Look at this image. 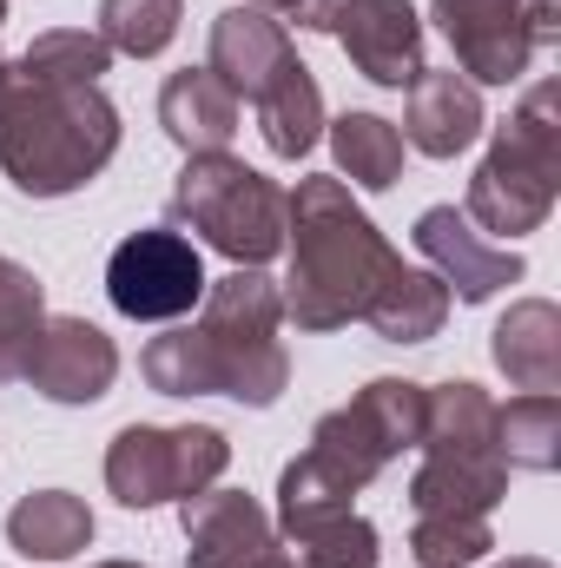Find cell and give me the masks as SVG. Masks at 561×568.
Here are the masks:
<instances>
[{
  "label": "cell",
  "instance_id": "obj_1",
  "mask_svg": "<svg viewBox=\"0 0 561 568\" xmlns=\"http://www.w3.org/2000/svg\"><path fill=\"white\" fill-rule=\"evenodd\" d=\"M278 324V284L258 265H232L218 284H205V317L152 337L140 351V371L159 397H232V404L272 410L290 384Z\"/></svg>",
  "mask_w": 561,
  "mask_h": 568
},
{
  "label": "cell",
  "instance_id": "obj_2",
  "mask_svg": "<svg viewBox=\"0 0 561 568\" xmlns=\"http://www.w3.org/2000/svg\"><path fill=\"white\" fill-rule=\"evenodd\" d=\"M284 239L290 278L278 297L297 331H344L404 272V258L390 252V239L370 225L344 179H297V192L284 199Z\"/></svg>",
  "mask_w": 561,
  "mask_h": 568
},
{
  "label": "cell",
  "instance_id": "obj_3",
  "mask_svg": "<svg viewBox=\"0 0 561 568\" xmlns=\"http://www.w3.org/2000/svg\"><path fill=\"white\" fill-rule=\"evenodd\" d=\"M120 152V106L100 80H47L20 53L0 60V172L27 199H67Z\"/></svg>",
  "mask_w": 561,
  "mask_h": 568
},
{
  "label": "cell",
  "instance_id": "obj_4",
  "mask_svg": "<svg viewBox=\"0 0 561 568\" xmlns=\"http://www.w3.org/2000/svg\"><path fill=\"white\" fill-rule=\"evenodd\" d=\"M422 463L410 476L417 516H489L509 496V463L496 443V397L469 377L436 384L422 410Z\"/></svg>",
  "mask_w": 561,
  "mask_h": 568
},
{
  "label": "cell",
  "instance_id": "obj_5",
  "mask_svg": "<svg viewBox=\"0 0 561 568\" xmlns=\"http://www.w3.org/2000/svg\"><path fill=\"white\" fill-rule=\"evenodd\" d=\"M555 192H561V87L555 80H536L529 100L496 126L489 159L469 179L462 219L482 225V232L522 239V232L549 225Z\"/></svg>",
  "mask_w": 561,
  "mask_h": 568
},
{
  "label": "cell",
  "instance_id": "obj_6",
  "mask_svg": "<svg viewBox=\"0 0 561 568\" xmlns=\"http://www.w3.org/2000/svg\"><path fill=\"white\" fill-rule=\"evenodd\" d=\"M172 219L192 225L232 265H258L265 272L284 252V192L258 165H245L232 152L185 159V172L172 185Z\"/></svg>",
  "mask_w": 561,
  "mask_h": 568
},
{
  "label": "cell",
  "instance_id": "obj_7",
  "mask_svg": "<svg viewBox=\"0 0 561 568\" xmlns=\"http://www.w3.org/2000/svg\"><path fill=\"white\" fill-rule=\"evenodd\" d=\"M422 410H429V384L377 377V384H364L344 410L317 417V429H310V456H317L344 489H364V483L384 476L404 449L422 443Z\"/></svg>",
  "mask_w": 561,
  "mask_h": 568
},
{
  "label": "cell",
  "instance_id": "obj_8",
  "mask_svg": "<svg viewBox=\"0 0 561 568\" xmlns=\"http://www.w3.org/2000/svg\"><path fill=\"white\" fill-rule=\"evenodd\" d=\"M225 463H232V443L212 424H126L106 449V489L126 509H159V503H185L212 489Z\"/></svg>",
  "mask_w": 561,
  "mask_h": 568
},
{
  "label": "cell",
  "instance_id": "obj_9",
  "mask_svg": "<svg viewBox=\"0 0 561 568\" xmlns=\"http://www.w3.org/2000/svg\"><path fill=\"white\" fill-rule=\"evenodd\" d=\"M106 297L120 317H185L198 297H205V265H198V245L178 239V232H133L120 239V252L106 258Z\"/></svg>",
  "mask_w": 561,
  "mask_h": 568
},
{
  "label": "cell",
  "instance_id": "obj_10",
  "mask_svg": "<svg viewBox=\"0 0 561 568\" xmlns=\"http://www.w3.org/2000/svg\"><path fill=\"white\" fill-rule=\"evenodd\" d=\"M429 20L456 47L469 87H516L536 60L529 0H429Z\"/></svg>",
  "mask_w": 561,
  "mask_h": 568
},
{
  "label": "cell",
  "instance_id": "obj_11",
  "mask_svg": "<svg viewBox=\"0 0 561 568\" xmlns=\"http://www.w3.org/2000/svg\"><path fill=\"white\" fill-rule=\"evenodd\" d=\"M20 377L47 404H100L120 377V344L86 317H47L20 357Z\"/></svg>",
  "mask_w": 561,
  "mask_h": 568
},
{
  "label": "cell",
  "instance_id": "obj_12",
  "mask_svg": "<svg viewBox=\"0 0 561 568\" xmlns=\"http://www.w3.org/2000/svg\"><path fill=\"white\" fill-rule=\"evenodd\" d=\"M185 529V568H258L278 549L272 516L245 489H198L178 503Z\"/></svg>",
  "mask_w": 561,
  "mask_h": 568
},
{
  "label": "cell",
  "instance_id": "obj_13",
  "mask_svg": "<svg viewBox=\"0 0 561 568\" xmlns=\"http://www.w3.org/2000/svg\"><path fill=\"white\" fill-rule=\"evenodd\" d=\"M417 252L436 265V278L449 284V297H462V304H489L502 284H522V252H509V245H489L456 205H429L417 219Z\"/></svg>",
  "mask_w": 561,
  "mask_h": 568
},
{
  "label": "cell",
  "instance_id": "obj_14",
  "mask_svg": "<svg viewBox=\"0 0 561 568\" xmlns=\"http://www.w3.org/2000/svg\"><path fill=\"white\" fill-rule=\"evenodd\" d=\"M337 40L370 87L404 93L422 73V20L410 0H350L337 20Z\"/></svg>",
  "mask_w": 561,
  "mask_h": 568
},
{
  "label": "cell",
  "instance_id": "obj_15",
  "mask_svg": "<svg viewBox=\"0 0 561 568\" xmlns=\"http://www.w3.org/2000/svg\"><path fill=\"white\" fill-rule=\"evenodd\" d=\"M290 60H297V53H290V33H284V20H272L265 7H225V13L212 20V60H205V67H212L238 100H258Z\"/></svg>",
  "mask_w": 561,
  "mask_h": 568
},
{
  "label": "cell",
  "instance_id": "obj_16",
  "mask_svg": "<svg viewBox=\"0 0 561 568\" xmlns=\"http://www.w3.org/2000/svg\"><path fill=\"white\" fill-rule=\"evenodd\" d=\"M238 113H245V100L212 67H185V73H172L159 87V126H165V140L178 145L185 159L225 152L232 133H238Z\"/></svg>",
  "mask_w": 561,
  "mask_h": 568
},
{
  "label": "cell",
  "instance_id": "obj_17",
  "mask_svg": "<svg viewBox=\"0 0 561 568\" xmlns=\"http://www.w3.org/2000/svg\"><path fill=\"white\" fill-rule=\"evenodd\" d=\"M410 100H404V140L429 152V159H456V152H469L476 133L489 126L482 120V93L449 67V73H429L422 67L417 80L404 87Z\"/></svg>",
  "mask_w": 561,
  "mask_h": 568
},
{
  "label": "cell",
  "instance_id": "obj_18",
  "mask_svg": "<svg viewBox=\"0 0 561 568\" xmlns=\"http://www.w3.org/2000/svg\"><path fill=\"white\" fill-rule=\"evenodd\" d=\"M489 351H496V371L516 390H536V397H555L561 390V311L549 297L509 304V317L496 324Z\"/></svg>",
  "mask_w": 561,
  "mask_h": 568
},
{
  "label": "cell",
  "instance_id": "obj_19",
  "mask_svg": "<svg viewBox=\"0 0 561 568\" xmlns=\"http://www.w3.org/2000/svg\"><path fill=\"white\" fill-rule=\"evenodd\" d=\"M7 542L27 562H67L93 542V509L67 489H33L7 509Z\"/></svg>",
  "mask_w": 561,
  "mask_h": 568
},
{
  "label": "cell",
  "instance_id": "obj_20",
  "mask_svg": "<svg viewBox=\"0 0 561 568\" xmlns=\"http://www.w3.org/2000/svg\"><path fill=\"white\" fill-rule=\"evenodd\" d=\"M364 324L384 337V344H429L442 324H449V284L436 272H397V278L377 291V304L364 311Z\"/></svg>",
  "mask_w": 561,
  "mask_h": 568
},
{
  "label": "cell",
  "instance_id": "obj_21",
  "mask_svg": "<svg viewBox=\"0 0 561 568\" xmlns=\"http://www.w3.org/2000/svg\"><path fill=\"white\" fill-rule=\"evenodd\" d=\"M252 106H258L265 145H272L278 159H304V152L317 145V133H324V93H317V80H310L304 60H290Z\"/></svg>",
  "mask_w": 561,
  "mask_h": 568
},
{
  "label": "cell",
  "instance_id": "obj_22",
  "mask_svg": "<svg viewBox=\"0 0 561 568\" xmlns=\"http://www.w3.org/2000/svg\"><path fill=\"white\" fill-rule=\"evenodd\" d=\"M330 152H337V172L364 192H390L404 179V133L377 113H344L330 126Z\"/></svg>",
  "mask_w": 561,
  "mask_h": 568
},
{
  "label": "cell",
  "instance_id": "obj_23",
  "mask_svg": "<svg viewBox=\"0 0 561 568\" xmlns=\"http://www.w3.org/2000/svg\"><path fill=\"white\" fill-rule=\"evenodd\" d=\"M496 443H502L509 469L549 476L561 463V404L555 397H536V390H522L516 404H496Z\"/></svg>",
  "mask_w": 561,
  "mask_h": 568
},
{
  "label": "cell",
  "instance_id": "obj_24",
  "mask_svg": "<svg viewBox=\"0 0 561 568\" xmlns=\"http://www.w3.org/2000/svg\"><path fill=\"white\" fill-rule=\"evenodd\" d=\"M178 20H185V0H100V40L133 60L165 53Z\"/></svg>",
  "mask_w": 561,
  "mask_h": 568
},
{
  "label": "cell",
  "instance_id": "obj_25",
  "mask_svg": "<svg viewBox=\"0 0 561 568\" xmlns=\"http://www.w3.org/2000/svg\"><path fill=\"white\" fill-rule=\"evenodd\" d=\"M290 549V568H377V529L350 509V516H330V523H317V529H297V536H284Z\"/></svg>",
  "mask_w": 561,
  "mask_h": 568
},
{
  "label": "cell",
  "instance_id": "obj_26",
  "mask_svg": "<svg viewBox=\"0 0 561 568\" xmlns=\"http://www.w3.org/2000/svg\"><path fill=\"white\" fill-rule=\"evenodd\" d=\"M40 324H47L40 278L0 252V377H20V357H27V344H33Z\"/></svg>",
  "mask_w": 561,
  "mask_h": 568
},
{
  "label": "cell",
  "instance_id": "obj_27",
  "mask_svg": "<svg viewBox=\"0 0 561 568\" xmlns=\"http://www.w3.org/2000/svg\"><path fill=\"white\" fill-rule=\"evenodd\" d=\"M489 549H496L489 516H417V529H410L417 568H469V562H482Z\"/></svg>",
  "mask_w": 561,
  "mask_h": 568
},
{
  "label": "cell",
  "instance_id": "obj_28",
  "mask_svg": "<svg viewBox=\"0 0 561 568\" xmlns=\"http://www.w3.org/2000/svg\"><path fill=\"white\" fill-rule=\"evenodd\" d=\"M20 60L33 73H47V80H100L113 67V47L100 33H86V27H47Z\"/></svg>",
  "mask_w": 561,
  "mask_h": 568
},
{
  "label": "cell",
  "instance_id": "obj_29",
  "mask_svg": "<svg viewBox=\"0 0 561 568\" xmlns=\"http://www.w3.org/2000/svg\"><path fill=\"white\" fill-rule=\"evenodd\" d=\"M344 7H350V0H297V13H290V20H297L304 33H337Z\"/></svg>",
  "mask_w": 561,
  "mask_h": 568
},
{
  "label": "cell",
  "instance_id": "obj_30",
  "mask_svg": "<svg viewBox=\"0 0 561 568\" xmlns=\"http://www.w3.org/2000/svg\"><path fill=\"white\" fill-rule=\"evenodd\" d=\"M561 0H529V33H536V47H555L561 40Z\"/></svg>",
  "mask_w": 561,
  "mask_h": 568
},
{
  "label": "cell",
  "instance_id": "obj_31",
  "mask_svg": "<svg viewBox=\"0 0 561 568\" xmlns=\"http://www.w3.org/2000/svg\"><path fill=\"white\" fill-rule=\"evenodd\" d=\"M502 568H555V562H542V556H509Z\"/></svg>",
  "mask_w": 561,
  "mask_h": 568
},
{
  "label": "cell",
  "instance_id": "obj_32",
  "mask_svg": "<svg viewBox=\"0 0 561 568\" xmlns=\"http://www.w3.org/2000/svg\"><path fill=\"white\" fill-rule=\"evenodd\" d=\"M245 7H278L284 20H290V13H297V0H245Z\"/></svg>",
  "mask_w": 561,
  "mask_h": 568
},
{
  "label": "cell",
  "instance_id": "obj_33",
  "mask_svg": "<svg viewBox=\"0 0 561 568\" xmlns=\"http://www.w3.org/2000/svg\"><path fill=\"white\" fill-rule=\"evenodd\" d=\"M258 568H290V556H284V549H272V556H265Z\"/></svg>",
  "mask_w": 561,
  "mask_h": 568
},
{
  "label": "cell",
  "instance_id": "obj_34",
  "mask_svg": "<svg viewBox=\"0 0 561 568\" xmlns=\"http://www.w3.org/2000/svg\"><path fill=\"white\" fill-rule=\"evenodd\" d=\"M93 568H145V562H93Z\"/></svg>",
  "mask_w": 561,
  "mask_h": 568
},
{
  "label": "cell",
  "instance_id": "obj_35",
  "mask_svg": "<svg viewBox=\"0 0 561 568\" xmlns=\"http://www.w3.org/2000/svg\"><path fill=\"white\" fill-rule=\"evenodd\" d=\"M0 20H7V0H0Z\"/></svg>",
  "mask_w": 561,
  "mask_h": 568
}]
</instances>
